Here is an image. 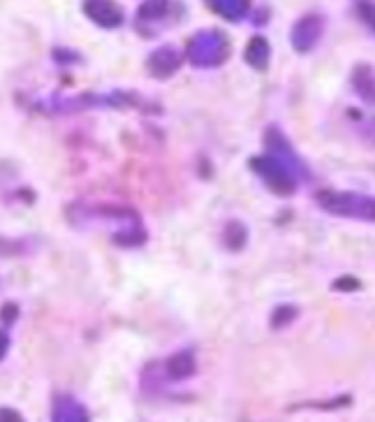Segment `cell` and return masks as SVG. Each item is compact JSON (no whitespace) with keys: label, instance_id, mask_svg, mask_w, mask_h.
<instances>
[{"label":"cell","instance_id":"19","mask_svg":"<svg viewBox=\"0 0 375 422\" xmlns=\"http://www.w3.org/2000/svg\"><path fill=\"white\" fill-rule=\"evenodd\" d=\"M366 135H368V140L375 144V116H373L371 121H368V125H366Z\"/></svg>","mask_w":375,"mask_h":422},{"label":"cell","instance_id":"2","mask_svg":"<svg viewBox=\"0 0 375 422\" xmlns=\"http://www.w3.org/2000/svg\"><path fill=\"white\" fill-rule=\"evenodd\" d=\"M248 167L260 176L262 183L278 197H292L299 188V172L273 154L255 156L248 160Z\"/></svg>","mask_w":375,"mask_h":422},{"label":"cell","instance_id":"13","mask_svg":"<svg viewBox=\"0 0 375 422\" xmlns=\"http://www.w3.org/2000/svg\"><path fill=\"white\" fill-rule=\"evenodd\" d=\"M297 318H299V309L294 304H278L273 309V313L269 320H271V329H282V327L292 325Z\"/></svg>","mask_w":375,"mask_h":422},{"label":"cell","instance_id":"11","mask_svg":"<svg viewBox=\"0 0 375 422\" xmlns=\"http://www.w3.org/2000/svg\"><path fill=\"white\" fill-rule=\"evenodd\" d=\"M243 58H246V63L253 70L265 72L269 68V61H271V47H269V42L265 37L258 35L248 42L246 51H243Z\"/></svg>","mask_w":375,"mask_h":422},{"label":"cell","instance_id":"15","mask_svg":"<svg viewBox=\"0 0 375 422\" xmlns=\"http://www.w3.org/2000/svg\"><path fill=\"white\" fill-rule=\"evenodd\" d=\"M331 290L334 293H357V290H361V281L357 276H340L331 283Z\"/></svg>","mask_w":375,"mask_h":422},{"label":"cell","instance_id":"21","mask_svg":"<svg viewBox=\"0 0 375 422\" xmlns=\"http://www.w3.org/2000/svg\"><path fill=\"white\" fill-rule=\"evenodd\" d=\"M10 415L15 420H21V415H19L17 411H10V408H3V420H10Z\"/></svg>","mask_w":375,"mask_h":422},{"label":"cell","instance_id":"7","mask_svg":"<svg viewBox=\"0 0 375 422\" xmlns=\"http://www.w3.org/2000/svg\"><path fill=\"white\" fill-rule=\"evenodd\" d=\"M84 12L102 28H116L123 24V12L114 0H88L84 3Z\"/></svg>","mask_w":375,"mask_h":422},{"label":"cell","instance_id":"20","mask_svg":"<svg viewBox=\"0 0 375 422\" xmlns=\"http://www.w3.org/2000/svg\"><path fill=\"white\" fill-rule=\"evenodd\" d=\"M8 346H10V336H8V332H3V353H0V358H8Z\"/></svg>","mask_w":375,"mask_h":422},{"label":"cell","instance_id":"4","mask_svg":"<svg viewBox=\"0 0 375 422\" xmlns=\"http://www.w3.org/2000/svg\"><path fill=\"white\" fill-rule=\"evenodd\" d=\"M183 63V54L172 44H164V47L151 51L148 58H146V72L153 79H169L179 72Z\"/></svg>","mask_w":375,"mask_h":422},{"label":"cell","instance_id":"17","mask_svg":"<svg viewBox=\"0 0 375 422\" xmlns=\"http://www.w3.org/2000/svg\"><path fill=\"white\" fill-rule=\"evenodd\" d=\"M54 61L56 63H61V65H65V63H81V56L77 54V51H72V49H54Z\"/></svg>","mask_w":375,"mask_h":422},{"label":"cell","instance_id":"8","mask_svg":"<svg viewBox=\"0 0 375 422\" xmlns=\"http://www.w3.org/2000/svg\"><path fill=\"white\" fill-rule=\"evenodd\" d=\"M350 84L361 100L375 107V70L368 63H357L350 75Z\"/></svg>","mask_w":375,"mask_h":422},{"label":"cell","instance_id":"16","mask_svg":"<svg viewBox=\"0 0 375 422\" xmlns=\"http://www.w3.org/2000/svg\"><path fill=\"white\" fill-rule=\"evenodd\" d=\"M357 10H359L361 19H364V21L375 30V3L373 0H359Z\"/></svg>","mask_w":375,"mask_h":422},{"label":"cell","instance_id":"18","mask_svg":"<svg viewBox=\"0 0 375 422\" xmlns=\"http://www.w3.org/2000/svg\"><path fill=\"white\" fill-rule=\"evenodd\" d=\"M19 315V306L15 304V302H5L3 304V322L5 325H12V322L17 320Z\"/></svg>","mask_w":375,"mask_h":422},{"label":"cell","instance_id":"3","mask_svg":"<svg viewBox=\"0 0 375 422\" xmlns=\"http://www.w3.org/2000/svg\"><path fill=\"white\" fill-rule=\"evenodd\" d=\"M188 58L195 68H218L229 58V42L220 30H204L188 44Z\"/></svg>","mask_w":375,"mask_h":422},{"label":"cell","instance_id":"12","mask_svg":"<svg viewBox=\"0 0 375 422\" xmlns=\"http://www.w3.org/2000/svg\"><path fill=\"white\" fill-rule=\"evenodd\" d=\"M222 244L227 246V250L239 253L248 244V228L241 221H229L225 230H222Z\"/></svg>","mask_w":375,"mask_h":422},{"label":"cell","instance_id":"6","mask_svg":"<svg viewBox=\"0 0 375 422\" xmlns=\"http://www.w3.org/2000/svg\"><path fill=\"white\" fill-rule=\"evenodd\" d=\"M322 30H325V21H322V17H318V15L304 17L301 21H297V26H294V30H292L294 49H297L299 54H308V51L320 42Z\"/></svg>","mask_w":375,"mask_h":422},{"label":"cell","instance_id":"9","mask_svg":"<svg viewBox=\"0 0 375 422\" xmlns=\"http://www.w3.org/2000/svg\"><path fill=\"white\" fill-rule=\"evenodd\" d=\"M197 371V360L190 351H179L164 362V376L169 380H188Z\"/></svg>","mask_w":375,"mask_h":422},{"label":"cell","instance_id":"14","mask_svg":"<svg viewBox=\"0 0 375 422\" xmlns=\"http://www.w3.org/2000/svg\"><path fill=\"white\" fill-rule=\"evenodd\" d=\"M167 12V0H146L140 8V21H151V19H160Z\"/></svg>","mask_w":375,"mask_h":422},{"label":"cell","instance_id":"10","mask_svg":"<svg viewBox=\"0 0 375 422\" xmlns=\"http://www.w3.org/2000/svg\"><path fill=\"white\" fill-rule=\"evenodd\" d=\"M51 418L54 420H88V411L77 401L72 394H58L54 399V408H51Z\"/></svg>","mask_w":375,"mask_h":422},{"label":"cell","instance_id":"1","mask_svg":"<svg viewBox=\"0 0 375 422\" xmlns=\"http://www.w3.org/2000/svg\"><path fill=\"white\" fill-rule=\"evenodd\" d=\"M315 202L322 211L338 219H354L375 223V197L352 190H320Z\"/></svg>","mask_w":375,"mask_h":422},{"label":"cell","instance_id":"5","mask_svg":"<svg viewBox=\"0 0 375 422\" xmlns=\"http://www.w3.org/2000/svg\"><path fill=\"white\" fill-rule=\"evenodd\" d=\"M265 147H267L269 154L278 156L287 165H292V167L299 172V176H304V179L308 176L304 163H301V158L297 156V151L292 149V144H289V140L285 137V133L278 128V125H269V128L265 130Z\"/></svg>","mask_w":375,"mask_h":422}]
</instances>
